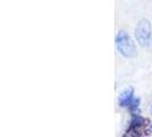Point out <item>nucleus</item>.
<instances>
[{
    "mask_svg": "<svg viewBox=\"0 0 152 137\" xmlns=\"http://www.w3.org/2000/svg\"><path fill=\"white\" fill-rule=\"evenodd\" d=\"M115 47L117 50L125 58H135L137 50L135 42L126 31H119L115 36Z\"/></svg>",
    "mask_w": 152,
    "mask_h": 137,
    "instance_id": "obj_1",
    "label": "nucleus"
},
{
    "mask_svg": "<svg viewBox=\"0 0 152 137\" xmlns=\"http://www.w3.org/2000/svg\"><path fill=\"white\" fill-rule=\"evenodd\" d=\"M151 22L146 18L141 20L135 28V38L138 45L142 47H148L151 41Z\"/></svg>",
    "mask_w": 152,
    "mask_h": 137,
    "instance_id": "obj_2",
    "label": "nucleus"
},
{
    "mask_svg": "<svg viewBox=\"0 0 152 137\" xmlns=\"http://www.w3.org/2000/svg\"><path fill=\"white\" fill-rule=\"evenodd\" d=\"M145 126V119L138 113L133 114V119L130 121V127L128 129V135H140Z\"/></svg>",
    "mask_w": 152,
    "mask_h": 137,
    "instance_id": "obj_3",
    "label": "nucleus"
},
{
    "mask_svg": "<svg viewBox=\"0 0 152 137\" xmlns=\"http://www.w3.org/2000/svg\"><path fill=\"white\" fill-rule=\"evenodd\" d=\"M134 88L128 87L120 93L119 95V105L121 107H129L134 102Z\"/></svg>",
    "mask_w": 152,
    "mask_h": 137,
    "instance_id": "obj_4",
    "label": "nucleus"
},
{
    "mask_svg": "<svg viewBox=\"0 0 152 137\" xmlns=\"http://www.w3.org/2000/svg\"><path fill=\"white\" fill-rule=\"evenodd\" d=\"M151 113H152V105H151Z\"/></svg>",
    "mask_w": 152,
    "mask_h": 137,
    "instance_id": "obj_5",
    "label": "nucleus"
},
{
    "mask_svg": "<svg viewBox=\"0 0 152 137\" xmlns=\"http://www.w3.org/2000/svg\"><path fill=\"white\" fill-rule=\"evenodd\" d=\"M151 128H152V123H151Z\"/></svg>",
    "mask_w": 152,
    "mask_h": 137,
    "instance_id": "obj_6",
    "label": "nucleus"
}]
</instances>
